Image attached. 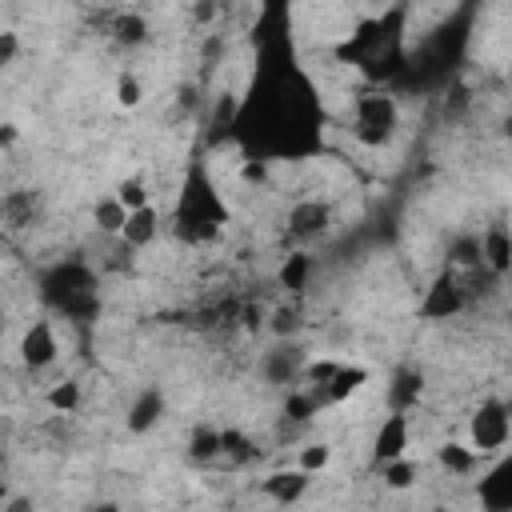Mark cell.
Returning a JSON list of instances; mask_svg holds the SVG:
<instances>
[{
	"label": "cell",
	"instance_id": "obj_28",
	"mask_svg": "<svg viewBox=\"0 0 512 512\" xmlns=\"http://www.w3.org/2000/svg\"><path fill=\"white\" fill-rule=\"evenodd\" d=\"M332 460H336V448H332L328 440H304V444L296 448V468H304V472H312V476L328 472Z\"/></svg>",
	"mask_w": 512,
	"mask_h": 512
},
{
	"label": "cell",
	"instance_id": "obj_21",
	"mask_svg": "<svg viewBox=\"0 0 512 512\" xmlns=\"http://www.w3.org/2000/svg\"><path fill=\"white\" fill-rule=\"evenodd\" d=\"M424 396V372L420 368H396L392 380H388V408H400V412H412Z\"/></svg>",
	"mask_w": 512,
	"mask_h": 512
},
{
	"label": "cell",
	"instance_id": "obj_32",
	"mask_svg": "<svg viewBox=\"0 0 512 512\" xmlns=\"http://www.w3.org/2000/svg\"><path fill=\"white\" fill-rule=\"evenodd\" d=\"M268 332H272L276 340H292V336L300 332V312H296V308H276V312H268Z\"/></svg>",
	"mask_w": 512,
	"mask_h": 512
},
{
	"label": "cell",
	"instance_id": "obj_2",
	"mask_svg": "<svg viewBox=\"0 0 512 512\" xmlns=\"http://www.w3.org/2000/svg\"><path fill=\"white\" fill-rule=\"evenodd\" d=\"M228 220H232V208H228L224 192L216 188L212 172L204 164H192L184 172L180 192H176V204H172V232L184 244L200 248V244L220 240L224 228H228Z\"/></svg>",
	"mask_w": 512,
	"mask_h": 512
},
{
	"label": "cell",
	"instance_id": "obj_12",
	"mask_svg": "<svg viewBox=\"0 0 512 512\" xmlns=\"http://www.w3.org/2000/svg\"><path fill=\"white\" fill-rule=\"evenodd\" d=\"M304 364H308V356L296 340H276V348H268L260 356V376H264V384H284V388L296 384L300 388Z\"/></svg>",
	"mask_w": 512,
	"mask_h": 512
},
{
	"label": "cell",
	"instance_id": "obj_18",
	"mask_svg": "<svg viewBox=\"0 0 512 512\" xmlns=\"http://www.w3.org/2000/svg\"><path fill=\"white\" fill-rule=\"evenodd\" d=\"M312 272H316L312 252H308V248H292V252L280 260V268H276V284H280L288 296H304V292H308Z\"/></svg>",
	"mask_w": 512,
	"mask_h": 512
},
{
	"label": "cell",
	"instance_id": "obj_34",
	"mask_svg": "<svg viewBox=\"0 0 512 512\" xmlns=\"http://www.w3.org/2000/svg\"><path fill=\"white\" fill-rule=\"evenodd\" d=\"M16 56H20V32L4 28V32H0V68H12Z\"/></svg>",
	"mask_w": 512,
	"mask_h": 512
},
{
	"label": "cell",
	"instance_id": "obj_39",
	"mask_svg": "<svg viewBox=\"0 0 512 512\" xmlns=\"http://www.w3.org/2000/svg\"><path fill=\"white\" fill-rule=\"evenodd\" d=\"M508 76H512V64H508Z\"/></svg>",
	"mask_w": 512,
	"mask_h": 512
},
{
	"label": "cell",
	"instance_id": "obj_27",
	"mask_svg": "<svg viewBox=\"0 0 512 512\" xmlns=\"http://www.w3.org/2000/svg\"><path fill=\"white\" fill-rule=\"evenodd\" d=\"M188 460H192V464L224 460V432H220V428H196L192 440H188Z\"/></svg>",
	"mask_w": 512,
	"mask_h": 512
},
{
	"label": "cell",
	"instance_id": "obj_36",
	"mask_svg": "<svg viewBox=\"0 0 512 512\" xmlns=\"http://www.w3.org/2000/svg\"><path fill=\"white\" fill-rule=\"evenodd\" d=\"M16 136H20V132H16V124H4V132H0V144H4V148H12V144H16Z\"/></svg>",
	"mask_w": 512,
	"mask_h": 512
},
{
	"label": "cell",
	"instance_id": "obj_17",
	"mask_svg": "<svg viewBox=\"0 0 512 512\" xmlns=\"http://www.w3.org/2000/svg\"><path fill=\"white\" fill-rule=\"evenodd\" d=\"M160 228H164V216H160L156 204L132 208V212H128V224H124V232H120V244H124V248H148V244H156Z\"/></svg>",
	"mask_w": 512,
	"mask_h": 512
},
{
	"label": "cell",
	"instance_id": "obj_20",
	"mask_svg": "<svg viewBox=\"0 0 512 512\" xmlns=\"http://www.w3.org/2000/svg\"><path fill=\"white\" fill-rule=\"evenodd\" d=\"M236 120H240V92H220V96L212 100V116H208V136H212V144H232Z\"/></svg>",
	"mask_w": 512,
	"mask_h": 512
},
{
	"label": "cell",
	"instance_id": "obj_29",
	"mask_svg": "<svg viewBox=\"0 0 512 512\" xmlns=\"http://www.w3.org/2000/svg\"><path fill=\"white\" fill-rule=\"evenodd\" d=\"M32 212H36V192H8L4 196V220L12 228L32 224Z\"/></svg>",
	"mask_w": 512,
	"mask_h": 512
},
{
	"label": "cell",
	"instance_id": "obj_25",
	"mask_svg": "<svg viewBox=\"0 0 512 512\" xmlns=\"http://www.w3.org/2000/svg\"><path fill=\"white\" fill-rule=\"evenodd\" d=\"M92 224H96L100 236H116V240H120V232H124V224H128V208L120 204L116 192H108V196H100V200L92 204Z\"/></svg>",
	"mask_w": 512,
	"mask_h": 512
},
{
	"label": "cell",
	"instance_id": "obj_19",
	"mask_svg": "<svg viewBox=\"0 0 512 512\" xmlns=\"http://www.w3.org/2000/svg\"><path fill=\"white\" fill-rule=\"evenodd\" d=\"M480 452L468 444V440H444L440 448H436V464H440V472L444 476H456V480H464V476H472L476 468H480Z\"/></svg>",
	"mask_w": 512,
	"mask_h": 512
},
{
	"label": "cell",
	"instance_id": "obj_9",
	"mask_svg": "<svg viewBox=\"0 0 512 512\" xmlns=\"http://www.w3.org/2000/svg\"><path fill=\"white\" fill-rule=\"evenodd\" d=\"M328 228H332V204L324 196H300V200H292V208L284 216V232L292 240L312 244V240L328 236Z\"/></svg>",
	"mask_w": 512,
	"mask_h": 512
},
{
	"label": "cell",
	"instance_id": "obj_24",
	"mask_svg": "<svg viewBox=\"0 0 512 512\" xmlns=\"http://www.w3.org/2000/svg\"><path fill=\"white\" fill-rule=\"evenodd\" d=\"M108 32H112V40L120 44V48H140V44H148V36H152V28H148V16L144 12H116V20L108 24Z\"/></svg>",
	"mask_w": 512,
	"mask_h": 512
},
{
	"label": "cell",
	"instance_id": "obj_16",
	"mask_svg": "<svg viewBox=\"0 0 512 512\" xmlns=\"http://www.w3.org/2000/svg\"><path fill=\"white\" fill-rule=\"evenodd\" d=\"M164 408H168V400H164V392H160L156 384L140 388V392L132 396L128 412H124V424H128V432H132V436H144V432H152V428L160 424Z\"/></svg>",
	"mask_w": 512,
	"mask_h": 512
},
{
	"label": "cell",
	"instance_id": "obj_5",
	"mask_svg": "<svg viewBox=\"0 0 512 512\" xmlns=\"http://www.w3.org/2000/svg\"><path fill=\"white\" fill-rule=\"evenodd\" d=\"M400 100L392 88L376 84L352 96V112H348V132L360 148H388L400 136Z\"/></svg>",
	"mask_w": 512,
	"mask_h": 512
},
{
	"label": "cell",
	"instance_id": "obj_3",
	"mask_svg": "<svg viewBox=\"0 0 512 512\" xmlns=\"http://www.w3.org/2000/svg\"><path fill=\"white\" fill-rule=\"evenodd\" d=\"M400 20H404L400 8H388L384 16L360 20V24L336 44V56H340L344 64L364 68L372 80H392V76H400V72L408 68V64H404V48H400Z\"/></svg>",
	"mask_w": 512,
	"mask_h": 512
},
{
	"label": "cell",
	"instance_id": "obj_8",
	"mask_svg": "<svg viewBox=\"0 0 512 512\" xmlns=\"http://www.w3.org/2000/svg\"><path fill=\"white\" fill-rule=\"evenodd\" d=\"M16 356L28 372H48L56 360H60V332L48 316H36L24 332H20V344H16Z\"/></svg>",
	"mask_w": 512,
	"mask_h": 512
},
{
	"label": "cell",
	"instance_id": "obj_15",
	"mask_svg": "<svg viewBox=\"0 0 512 512\" xmlns=\"http://www.w3.org/2000/svg\"><path fill=\"white\" fill-rule=\"evenodd\" d=\"M368 380H372L368 364H352V360H344V364L336 368V376L316 392V400H320V408H328V404H348L352 396L364 392Z\"/></svg>",
	"mask_w": 512,
	"mask_h": 512
},
{
	"label": "cell",
	"instance_id": "obj_38",
	"mask_svg": "<svg viewBox=\"0 0 512 512\" xmlns=\"http://www.w3.org/2000/svg\"><path fill=\"white\" fill-rule=\"evenodd\" d=\"M376 4H396V0H376Z\"/></svg>",
	"mask_w": 512,
	"mask_h": 512
},
{
	"label": "cell",
	"instance_id": "obj_22",
	"mask_svg": "<svg viewBox=\"0 0 512 512\" xmlns=\"http://www.w3.org/2000/svg\"><path fill=\"white\" fill-rule=\"evenodd\" d=\"M44 408L56 412V416H76L84 408V384L76 376H64V380H52L44 388Z\"/></svg>",
	"mask_w": 512,
	"mask_h": 512
},
{
	"label": "cell",
	"instance_id": "obj_11",
	"mask_svg": "<svg viewBox=\"0 0 512 512\" xmlns=\"http://www.w3.org/2000/svg\"><path fill=\"white\" fill-rule=\"evenodd\" d=\"M476 504L488 512H512V448L496 452V460L476 480Z\"/></svg>",
	"mask_w": 512,
	"mask_h": 512
},
{
	"label": "cell",
	"instance_id": "obj_35",
	"mask_svg": "<svg viewBox=\"0 0 512 512\" xmlns=\"http://www.w3.org/2000/svg\"><path fill=\"white\" fill-rule=\"evenodd\" d=\"M216 16V0H196L192 4V24H208Z\"/></svg>",
	"mask_w": 512,
	"mask_h": 512
},
{
	"label": "cell",
	"instance_id": "obj_37",
	"mask_svg": "<svg viewBox=\"0 0 512 512\" xmlns=\"http://www.w3.org/2000/svg\"><path fill=\"white\" fill-rule=\"evenodd\" d=\"M500 132H504V136H508V140H512V108H508V112H504V120H500Z\"/></svg>",
	"mask_w": 512,
	"mask_h": 512
},
{
	"label": "cell",
	"instance_id": "obj_33",
	"mask_svg": "<svg viewBox=\"0 0 512 512\" xmlns=\"http://www.w3.org/2000/svg\"><path fill=\"white\" fill-rule=\"evenodd\" d=\"M268 168H272V160L244 156V160H240V180H244L248 188H260V184H268Z\"/></svg>",
	"mask_w": 512,
	"mask_h": 512
},
{
	"label": "cell",
	"instance_id": "obj_10",
	"mask_svg": "<svg viewBox=\"0 0 512 512\" xmlns=\"http://www.w3.org/2000/svg\"><path fill=\"white\" fill-rule=\"evenodd\" d=\"M408 452H412V412L388 408L384 420L372 432V468L376 464H388L396 456H408Z\"/></svg>",
	"mask_w": 512,
	"mask_h": 512
},
{
	"label": "cell",
	"instance_id": "obj_7",
	"mask_svg": "<svg viewBox=\"0 0 512 512\" xmlns=\"http://www.w3.org/2000/svg\"><path fill=\"white\" fill-rule=\"evenodd\" d=\"M464 308H468L464 272H456V268L444 264V268L428 280V288H424V296H420V304H416V316H420V320H456Z\"/></svg>",
	"mask_w": 512,
	"mask_h": 512
},
{
	"label": "cell",
	"instance_id": "obj_6",
	"mask_svg": "<svg viewBox=\"0 0 512 512\" xmlns=\"http://www.w3.org/2000/svg\"><path fill=\"white\" fill-rule=\"evenodd\" d=\"M508 440H512V408L500 396L480 400L468 416V444L480 456H496L508 448Z\"/></svg>",
	"mask_w": 512,
	"mask_h": 512
},
{
	"label": "cell",
	"instance_id": "obj_31",
	"mask_svg": "<svg viewBox=\"0 0 512 512\" xmlns=\"http://www.w3.org/2000/svg\"><path fill=\"white\" fill-rule=\"evenodd\" d=\"M112 96H116V104H120V108H128V112H132V108H140V104H144V80H140L136 72H120V76H116Z\"/></svg>",
	"mask_w": 512,
	"mask_h": 512
},
{
	"label": "cell",
	"instance_id": "obj_30",
	"mask_svg": "<svg viewBox=\"0 0 512 512\" xmlns=\"http://www.w3.org/2000/svg\"><path fill=\"white\" fill-rule=\"evenodd\" d=\"M116 196H120V204L132 212V208H144V204H152V188H148V180L144 176H124L116 188H112Z\"/></svg>",
	"mask_w": 512,
	"mask_h": 512
},
{
	"label": "cell",
	"instance_id": "obj_23",
	"mask_svg": "<svg viewBox=\"0 0 512 512\" xmlns=\"http://www.w3.org/2000/svg\"><path fill=\"white\" fill-rule=\"evenodd\" d=\"M448 268L456 272H480L484 268V256H480V232H460L448 240V256H444Z\"/></svg>",
	"mask_w": 512,
	"mask_h": 512
},
{
	"label": "cell",
	"instance_id": "obj_26",
	"mask_svg": "<svg viewBox=\"0 0 512 512\" xmlns=\"http://www.w3.org/2000/svg\"><path fill=\"white\" fill-rule=\"evenodd\" d=\"M376 472H380L388 492H408L420 480V460H412V452H408V456H396L388 464H376Z\"/></svg>",
	"mask_w": 512,
	"mask_h": 512
},
{
	"label": "cell",
	"instance_id": "obj_4",
	"mask_svg": "<svg viewBox=\"0 0 512 512\" xmlns=\"http://www.w3.org/2000/svg\"><path fill=\"white\" fill-rule=\"evenodd\" d=\"M40 300L56 312H64L68 320L84 324L96 320L100 312V296H96V276L88 264L80 260H60L40 276Z\"/></svg>",
	"mask_w": 512,
	"mask_h": 512
},
{
	"label": "cell",
	"instance_id": "obj_14",
	"mask_svg": "<svg viewBox=\"0 0 512 512\" xmlns=\"http://www.w3.org/2000/svg\"><path fill=\"white\" fill-rule=\"evenodd\" d=\"M312 472H304V468H276V472H268L264 480H260V492L272 500V504H300L304 496H308V488H312Z\"/></svg>",
	"mask_w": 512,
	"mask_h": 512
},
{
	"label": "cell",
	"instance_id": "obj_13",
	"mask_svg": "<svg viewBox=\"0 0 512 512\" xmlns=\"http://www.w3.org/2000/svg\"><path fill=\"white\" fill-rule=\"evenodd\" d=\"M480 256H484V272L492 280L512 272V228L504 220H492L480 228Z\"/></svg>",
	"mask_w": 512,
	"mask_h": 512
},
{
	"label": "cell",
	"instance_id": "obj_1",
	"mask_svg": "<svg viewBox=\"0 0 512 512\" xmlns=\"http://www.w3.org/2000/svg\"><path fill=\"white\" fill-rule=\"evenodd\" d=\"M256 68L248 88L240 92V120L232 144L244 156L260 160H308L324 148V100L316 80L296 56L288 4L264 0L260 36H256Z\"/></svg>",
	"mask_w": 512,
	"mask_h": 512
}]
</instances>
